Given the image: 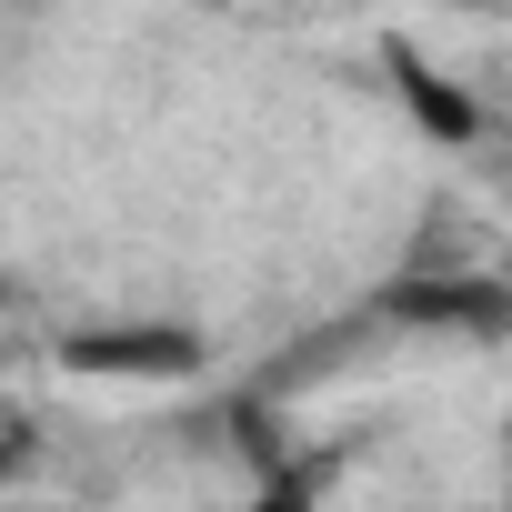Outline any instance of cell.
I'll return each mask as SVG.
<instances>
[{
	"label": "cell",
	"mask_w": 512,
	"mask_h": 512,
	"mask_svg": "<svg viewBox=\"0 0 512 512\" xmlns=\"http://www.w3.org/2000/svg\"><path fill=\"white\" fill-rule=\"evenodd\" d=\"M61 362L71 372H91V382H181V372H201V342L191 332H71L61 342Z\"/></svg>",
	"instance_id": "6da1fadb"
},
{
	"label": "cell",
	"mask_w": 512,
	"mask_h": 512,
	"mask_svg": "<svg viewBox=\"0 0 512 512\" xmlns=\"http://www.w3.org/2000/svg\"><path fill=\"white\" fill-rule=\"evenodd\" d=\"M392 91L412 101V121H422L432 141H482V101H472L462 81H442L412 41H392Z\"/></svg>",
	"instance_id": "7a4b0ae2"
},
{
	"label": "cell",
	"mask_w": 512,
	"mask_h": 512,
	"mask_svg": "<svg viewBox=\"0 0 512 512\" xmlns=\"http://www.w3.org/2000/svg\"><path fill=\"white\" fill-rule=\"evenodd\" d=\"M392 322H452V332H512V292L502 282H402Z\"/></svg>",
	"instance_id": "3957f363"
},
{
	"label": "cell",
	"mask_w": 512,
	"mask_h": 512,
	"mask_svg": "<svg viewBox=\"0 0 512 512\" xmlns=\"http://www.w3.org/2000/svg\"><path fill=\"white\" fill-rule=\"evenodd\" d=\"M241 512H322V502H312V482H302V472H272L262 492L241 502Z\"/></svg>",
	"instance_id": "277c9868"
},
{
	"label": "cell",
	"mask_w": 512,
	"mask_h": 512,
	"mask_svg": "<svg viewBox=\"0 0 512 512\" xmlns=\"http://www.w3.org/2000/svg\"><path fill=\"white\" fill-rule=\"evenodd\" d=\"M502 512H512V422H502Z\"/></svg>",
	"instance_id": "5b68a950"
},
{
	"label": "cell",
	"mask_w": 512,
	"mask_h": 512,
	"mask_svg": "<svg viewBox=\"0 0 512 512\" xmlns=\"http://www.w3.org/2000/svg\"><path fill=\"white\" fill-rule=\"evenodd\" d=\"M11 472H21V442H0V482H11Z\"/></svg>",
	"instance_id": "8992f818"
}]
</instances>
